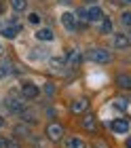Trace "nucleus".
Segmentation results:
<instances>
[{"label": "nucleus", "mask_w": 131, "mask_h": 148, "mask_svg": "<svg viewBox=\"0 0 131 148\" xmlns=\"http://www.w3.org/2000/svg\"><path fill=\"white\" fill-rule=\"evenodd\" d=\"M27 19H30L32 25H38V23H40V15H38V13H30V15H27Z\"/></svg>", "instance_id": "nucleus-18"}, {"label": "nucleus", "mask_w": 131, "mask_h": 148, "mask_svg": "<svg viewBox=\"0 0 131 148\" xmlns=\"http://www.w3.org/2000/svg\"><path fill=\"white\" fill-rule=\"evenodd\" d=\"M61 25H64L66 30L74 32L76 30V17H74L72 13H64V15H61Z\"/></svg>", "instance_id": "nucleus-5"}, {"label": "nucleus", "mask_w": 131, "mask_h": 148, "mask_svg": "<svg viewBox=\"0 0 131 148\" xmlns=\"http://www.w3.org/2000/svg\"><path fill=\"white\" fill-rule=\"evenodd\" d=\"M0 13H2V4H0Z\"/></svg>", "instance_id": "nucleus-30"}, {"label": "nucleus", "mask_w": 131, "mask_h": 148, "mask_svg": "<svg viewBox=\"0 0 131 148\" xmlns=\"http://www.w3.org/2000/svg\"><path fill=\"white\" fill-rule=\"evenodd\" d=\"M11 6H13V9H15L17 13H19V11H25L27 0H11Z\"/></svg>", "instance_id": "nucleus-16"}, {"label": "nucleus", "mask_w": 131, "mask_h": 148, "mask_svg": "<svg viewBox=\"0 0 131 148\" xmlns=\"http://www.w3.org/2000/svg\"><path fill=\"white\" fill-rule=\"evenodd\" d=\"M82 127H85L87 131H95V116H91V114H87L85 119H82Z\"/></svg>", "instance_id": "nucleus-11"}, {"label": "nucleus", "mask_w": 131, "mask_h": 148, "mask_svg": "<svg viewBox=\"0 0 131 148\" xmlns=\"http://www.w3.org/2000/svg\"><path fill=\"white\" fill-rule=\"evenodd\" d=\"M116 83L121 87H125V89H131V76L129 74H119V76H116Z\"/></svg>", "instance_id": "nucleus-13"}, {"label": "nucleus", "mask_w": 131, "mask_h": 148, "mask_svg": "<svg viewBox=\"0 0 131 148\" xmlns=\"http://www.w3.org/2000/svg\"><path fill=\"white\" fill-rule=\"evenodd\" d=\"M112 32V21H110L108 17L102 19V34H110Z\"/></svg>", "instance_id": "nucleus-17"}, {"label": "nucleus", "mask_w": 131, "mask_h": 148, "mask_svg": "<svg viewBox=\"0 0 131 148\" xmlns=\"http://www.w3.org/2000/svg\"><path fill=\"white\" fill-rule=\"evenodd\" d=\"M114 106H116V108H119V110H127V99L119 97V99H116V102H114Z\"/></svg>", "instance_id": "nucleus-19"}, {"label": "nucleus", "mask_w": 131, "mask_h": 148, "mask_svg": "<svg viewBox=\"0 0 131 148\" xmlns=\"http://www.w3.org/2000/svg\"><path fill=\"white\" fill-rule=\"evenodd\" d=\"M6 148H17V144L15 142H6Z\"/></svg>", "instance_id": "nucleus-24"}, {"label": "nucleus", "mask_w": 131, "mask_h": 148, "mask_svg": "<svg viewBox=\"0 0 131 148\" xmlns=\"http://www.w3.org/2000/svg\"><path fill=\"white\" fill-rule=\"evenodd\" d=\"M9 72H11V70H9V64H2V66H0V76H6Z\"/></svg>", "instance_id": "nucleus-22"}, {"label": "nucleus", "mask_w": 131, "mask_h": 148, "mask_svg": "<svg viewBox=\"0 0 131 148\" xmlns=\"http://www.w3.org/2000/svg\"><path fill=\"white\" fill-rule=\"evenodd\" d=\"M2 125H4V121H2V116H0V127H2Z\"/></svg>", "instance_id": "nucleus-27"}, {"label": "nucleus", "mask_w": 131, "mask_h": 148, "mask_svg": "<svg viewBox=\"0 0 131 148\" xmlns=\"http://www.w3.org/2000/svg\"><path fill=\"white\" fill-rule=\"evenodd\" d=\"M110 127H112L114 133H127L129 131V121L127 119H116V121L110 123Z\"/></svg>", "instance_id": "nucleus-3"}, {"label": "nucleus", "mask_w": 131, "mask_h": 148, "mask_svg": "<svg viewBox=\"0 0 131 148\" xmlns=\"http://www.w3.org/2000/svg\"><path fill=\"white\" fill-rule=\"evenodd\" d=\"M80 59H82V55L78 51H70L68 53V66H70V68H76V66L80 64Z\"/></svg>", "instance_id": "nucleus-8"}, {"label": "nucleus", "mask_w": 131, "mask_h": 148, "mask_svg": "<svg viewBox=\"0 0 131 148\" xmlns=\"http://www.w3.org/2000/svg\"><path fill=\"white\" fill-rule=\"evenodd\" d=\"M21 93H23V97H27V99H34L40 93V89L34 83H23V87H21Z\"/></svg>", "instance_id": "nucleus-4"}, {"label": "nucleus", "mask_w": 131, "mask_h": 148, "mask_svg": "<svg viewBox=\"0 0 131 148\" xmlns=\"http://www.w3.org/2000/svg\"><path fill=\"white\" fill-rule=\"evenodd\" d=\"M127 148H131V138H129V140H127Z\"/></svg>", "instance_id": "nucleus-26"}, {"label": "nucleus", "mask_w": 131, "mask_h": 148, "mask_svg": "<svg viewBox=\"0 0 131 148\" xmlns=\"http://www.w3.org/2000/svg\"><path fill=\"white\" fill-rule=\"evenodd\" d=\"M0 51H2V47H0Z\"/></svg>", "instance_id": "nucleus-31"}, {"label": "nucleus", "mask_w": 131, "mask_h": 148, "mask_svg": "<svg viewBox=\"0 0 131 148\" xmlns=\"http://www.w3.org/2000/svg\"><path fill=\"white\" fill-rule=\"evenodd\" d=\"M4 146H6V140H4V138H0V148H4Z\"/></svg>", "instance_id": "nucleus-25"}, {"label": "nucleus", "mask_w": 131, "mask_h": 148, "mask_svg": "<svg viewBox=\"0 0 131 148\" xmlns=\"http://www.w3.org/2000/svg\"><path fill=\"white\" fill-rule=\"evenodd\" d=\"M112 42H114V47H116V49H129L131 38H129V36H125V34H116Z\"/></svg>", "instance_id": "nucleus-6"}, {"label": "nucleus", "mask_w": 131, "mask_h": 148, "mask_svg": "<svg viewBox=\"0 0 131 148\" xmlns=\"http://www.w3.org/2000/svg\"><path fill=\"white\" fill-rule=\"evenodd\" d=\"M45 93H47V95H53V93H55V85L47 83V85H45Z\"/></svg>", "instance_id": "nucleus-21"}, {"label": "nucleus", "mask_w": 131, "mask_h": 148, "mask_svg": "<svg viewBox=\"0 0 131 148\" xmlns=\"http://www.w3.org/2000/svg\"><path fill=\"white\" fill-rule=\"evenodd\" d=\"M36 38H38V40H43V42H49V40H53V30H49V28H43V30H38Z\"/></svg>", "instance_id": "nucleus-10"}, {"label": "nucleus", "mask_w": 131, "mask_h": 148, "mask_svg": "<svg viewBox=\"0 0 131 148\" xmlns=\"http://www.w3.org/2000/svg\"><path fill=\"white\" fill-rule=\"evenodd\" d=\"M121 21L125 23V25H131V13L127 11V13H123V17H121Z\"/></svg>", "instance_id": "nucleus-20"}, {"label": "nucleus", "mask_w": 131, "mask_h": 148, "mask_svg": "<svg viewBox=\"0 0 131 148\" xmlns=\"http://www.w3.org/2000/svg\"><path fill=\"white\" fill-rule=\"evenodd\" d=\"M87 19H89V21H102V19H104L102 9H99V6H91V9L87 11Z\"/></svg>", "instance_id": "nucleus-7"}, {"label": "nucleus", "mask_w": 131, "mask_h": 148, "mask_svg": "<svg viewBox=\"0 0 131 148\" xmlns=\"http://www.w3.org/2000/svg\"><path fill=\"white\" fill-rule=\"evenodd\" d=\"M87 57L91 59V62H95V64H108L110 59H112V55H110L106 49H91L87 53Z\"/></svg>", "instance_id": "nucleus-1"}, {"label": "nucleus", "mask_w": 131, "mask_h": 148, "mask_svg": "<svg viewBox=\"0 0 131 148\" xmlns=\"http://www.w3.org/2000/svg\"><path fill=\"white\" fill-rule=\"evenodd\" d=\"M87 108H89V102H87V99H76V102L72 104V110H74V112H85Z\"/></svg>", "instance_id": "nucleus-12"}, {"label": "nucleus", "mask_w": 131, "mask_h": 148, "mask_svg": "<svg viewBox=\"0 0 131 148\" xmlns=\"http://www.w3.org/2000/svg\"><path fill=\"white\" fill-rule=\"evenodd\" d=\"M17 32H19V25H17V28H15V25H11V28H4L2 30V36L4 38H15Z\"/></svg>", "instance_id": "nucleus-15"}, {"label": "nucleus", "mask_w": 131, "mask_h": 148, "mask_svg": "<svg viewBox=\"0 0 131 148\" xmlns=\"http://www.w3.org/2000/svg\"><path fill=\"white\" fill-rule=\"evenodd\" d=\"M47 136H49V140H53V142L61 140V136H64V129H61V125L51 123L49 127H47Z\"/></svg>", "instance_id": "nucleus-2"}, {"label": "nucleus", "mask_w": 131, "mask_h": 148, "mask_svg": "<svg viewBox=\"0 0 131 148\" xmlns=\"http://www.w3.org/2000/svg\"><path fill=\"white\" fill-rule=\"evenodd\" d=\"M85 2H95V0H85Z\"/></svg>", "instance_id": "nucleus-29"}, {"label": "nucleus", "mask_w": 131, "mask_h": 148, "mask_svg": "<svg viewBox=\"0 0 131 148\" xmlns=\"http://www.w3.org/2000/svg\"><path fill=\"white\" fill-rule=\"evenodd\" d=\"M123 2H127V4H131V0H123Z\"/></svg>", "instance_id": "nucleus-28"}, {"label": "nucleus", "mask_w": 131, "mask_h": 148, "mask_svg": "<svg viewBox=\"0 0 131 148\" xmlns=\"http://www.w3.org/2000/svg\"><path fill=\"white\" fill-rule=\"evenodd\" d=\"M78 19H80V21H85V23L89 21V19H87V11H85V9H80V11H78Z\"/></svg>", "instance_id": "nucleus-23"}, {"label": "nucleus", "mask_w": 131, "mask_h": 148, "mask_svg": "<svg viewBox=\"0 0 131 148\" xmlns=\"http://www.w3.org/2000/svg\"><path fill=\"white\" fill-rule=\"evenodd\" d=\"M66 148H87V144L82 142V140H78V138H70L66 142Z\"/></svg>", "instance_id": "nucleus-14"}, {"label": "nucleus", "mask_w": 131, "mask_h": 148, "mask_svg": "<svg viewBox=\"0 0 131 148\" xmlns=\"http://www.w3.org/2000/svg\"><path fill=\"white\" fill-rule=\"evenodd\" d=\"M6 106H9L11 112H21V110H23V104L19 102V99H15V97H9V99H6Z\"/></svg>", "instance_id": "nucleus-9"}]
</instances>
